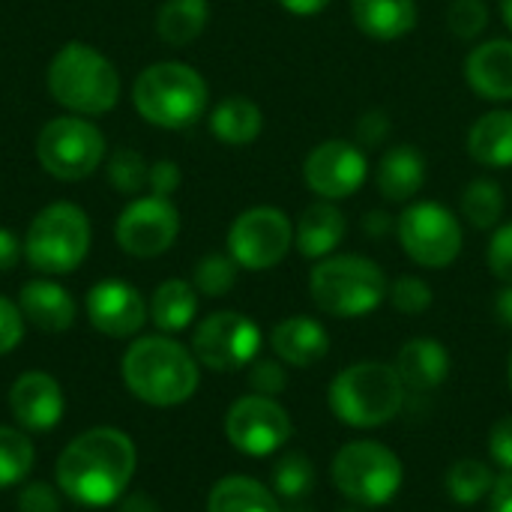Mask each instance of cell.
<instances>
[{
	"label": "cell",
	"instance_id": "cell-1",
	"mask_svg": "<svg viewBox=\"0 0 512 512\" xmlns=\"http://www.w3.org/2000/svg\"><path fill=\"white\" fill-rule=\"evenodd\" d=\"M138 453L126 432L99 426L81 432L54 465L57 489L81 507H111L117 504L132 477Z\"/></svg>",
	"mask_w": 512,
	"mask_h": 512
},
{
	"label": "cell",
	"instance_id": "cell-2",
	"mask_svg": "<svg viewBox=\"0 0 512 512\" xmlns=\"http://www.w3.org/2000/svg\"><path fill=\"white\" fill-rule=\"evenodd\" d=\"M195 354L171 336H141L123 354L126 390L153 408H174L195 396L201 384Z\"/></svg>",
	"mask_w": 512,
	"mask_h": 512
},
{
	"label": "cell",
	"instance_id": "cell-3",
	"mask_svg": "<svg viewBox=\"0 0 512 512\" xmlns=\"http://www.w3.org/2000/svg\"><path fill=\"white\" fill-rule=\"evenodd\" d=\"M48 93L69 114H108L120 99L114 63L87 42H66L48 66Z\"/></svg>",
	"mask_w": 512,
	"mask_h": 512
},
{
	"label": "cell",
	"instance_id": "cell-4",
	"mask_svg": "<svg viewBox=\"0 0 512 512\" xmlns=\"http://www.w3.org/2000/svg\"><path fill=\"white\" fill-rule=\"evenodd\" d=\"M210 93L198 69L180 60L147 66L132 84L135 111L159 129H186L207 111Z\"/></svg>",
	"mask_w": 512,
	"mask_h": 512
},
{
	"label": "cell",
	"instance_id": "cell-5",
	"mask_svg": "<svg viewBox=\"0 0 512 512\" xmlns=\"http://www.w3.org/2000/svg\"><path fill=\"white\" fill-rule=\"evenodd\" d=\"M327 399L339 423L351 429H378L399 417L405 405V384L396 366L363 360L333 378Z\"/></svg>",
	"mask_w": 512,
	"mask_h": 512
},
{
	"label": "cell",
	"instance_id": "cell-6",
	"mask_svg": "<svg viewBox=\"0 0 512 512\" xmlns=\"http://www.w3.org/2000/svg\"><path fill=\"white\" fill-rule=\"evenodd\" d=\"M309 294L312 303L333 318H363L387 300L390 279L372 258L330 255L312 267Z\"/></svg>",
	"mask_w": 512,
	"mask_h": 512
},
{
	"label": "cell",
	"instance_id": "cell-7",
	"mask_svg": "<svg viewBox=\"0 0 512 512\" xmlns=\"http://www.w3.org/2000/svg\"><path fill=\"white\" fill-rule=\"evenodd\" d=\"M90 237L87 213L72 201H54L33 216L24 234V258L36 273L63 276L84 264Z\"/></svg>",
	"mask_w": 512,
	"mask_h": 512
},
{
	"label": "cell",
	"instance_id": "cell-8",
	"mask_svg": "<svg viewBox=\"0 0 512 512\" xmlns=\"http://www.w3.org/2000/svg\"><path fill=\"white\" fill-rule=\"evenodd\" d=\"M330 477L351 504L384 507L399 495L405 468L390 447L378 441H351L336 453Z\"/></svg>",
	"mask_w": 512,
	"mask_h": 512
},
{
	"label": "cell",
	"instance_id": "cell-9",
	"mask_svg": "<svg viewBox=\"0 0 512 512\" xmlns=\"http://www.w3.org/2000/svg\"><path fill=\"white\" fill-rule=\"evenodd\" d=\"M36 159L57 180H84L105 159V135L81 114L54 117L36 135Z\"/></svg>",
	"mask_w": 512,
	"mask_h": 512
},
{
	"label": "cell",
	"instance_id": "cell-10",
	"mask_svg": "<svg viewBox=\"0 0 512 512\" xmlns=\"http://www.w3.org/2000/svg\"><path fill=\"white\" fill-rule=\"evenodd\" d=\"M399 243L405 255L429 270H444L462 255V222L459 216L438 201L411 204L396 222Z\"/></svg>",
	"mask_w": 512,
	"mask_h": 512
},
{
	"label": "cell",
	"instance_id": "cell-11",
	"mask_svg": "<svg viewBox=\"0 0 512 512\" xmlns=\"http://www.w3.org/2000/svg\"><path fill=\"white\" fill-rule=\"evenodd\" d=\"M294 246V222L279 207H249L228 228V255L243 270H270Z\"/></svg>",
	"mask_w": 512,
	"mask_h": 512
},
{
	"label": "cell",
	"instance_id": "cell-12",
	"mask_svg": "<svg viewBox=\"0 0 512 512\" xmlns=\"http://www.w3.org/2000/svg\"><path fill=\"white\" fill-rule=\"evenodd\" d=\"M261 330L240 312H213L192 333V354L204 369L237 372L258 360Z\"/></svg>",
	"mask_w": 512,
	"mask_h": 512
},
{
	"label": "cell",
	"instance_id": "cell-13",
	"mask_svg": "<svg viewBox=\"0 0 512 512\" xmlns=\"http://www.w3.org/2000/svg\"><path fill=\"white\" fill-rule=\"evenodd\" d=\"M294 435L291 414L270 396H243L225 414V438L234 450L252 459L273 456Z\"/></svg>",
	"mask_w": 512,
	"mask_h": 512
},
{
	"label": "cell",
	"instance_id": "cell-14",
	"mask_svg": "<svg viewBox=\"0 0 512 512\" xmlns=\"http://www.w3.org/2000/svg\"><path fill=\"white\" fill-rule=\"evenodd\" d=\"M180 234V213L168 198H135L114 225L117 246L132 258H156L174 246Z\"/></svg>",
	"mask_w": 512,
	"mask_h": 512
},
{
	"label": "cell",
	"instance_id": "cell-15",
	"mask_svg": "<svg viewBox=\"0 0 512 512\" xmlns=\"http://www.w3.org/2000/svg\"><path fill=\"white\" fill-rule=\"evenodd\" d=\"M303 177L306 186L321 198V201H339L351 198L369 177V159L360 144L351 141H324L318 144L306 162H303Z\"/></svg>",
	"mask_w": 512,
	"mask_h": 512
},
{
	"label": "cell",
	"instance_id": "cell-16",
	"mask_svg": "<svg viewBox=\"0 0 512 512\" xmlns=\"http://www.w3.org/2000/svg\"><path fill=\"white\" fill-rule=\"evenodd\" d=\"M84 309H87V318L93 324V330H99L102 336H111V339H129L135 336L150 309H147V300L141 297V291L123 279H102L96 282L90 291H87V300H84Z\"/></svg>",
	"mask_w": 512,
	"mask_h": 512
},
{
	"label": "cell",
	"instance_id": "cell-17",
	"mask_svg": "<svg viewBox=\"0 0 512 512\" xmlns=\"http://www.w3.org/2000/svg\"><path fill=\"white\" fill-rule=\"evenodd\" d=\"M9 411L27 432H51L63 420L66 399L60 384L48 372H24L9 390Z\"/></svg>",
	"mask_w": 512,
	"mask_h": 512
},
{
	"label": "cell",
	"instance_id": "cell-18",
	"mask_svg": "<svg viewBox=\"0 0 512 512\" xmlns=\"http://www.w3.org/2000/svg\"><path fill=\"white\" fill-rule=\"evenodd\" d=\"M465 81L480 99L489 102L512 99V39L480 42L465 57Z\"/></svg>",
	"mask_w": 512,
	"mask_h": 512
},
{
	"label": "cell",
	"instance_id": "cell-19",
	"mask_svg": "<svg viewBox=\"0 0 512 512\" xmlns=\"http://www.w3.org/2000/svg\"><path fill=\"white\" fill-rule=\"evenodd\" d=\"M270 345L282 363L297 366V369H312L315 363H321L327 357L330 333L324 330L321 321H315L309 315H294L273 327Z\"/></svg>",
	"mask_w": 512,
	"mask_h": 512
},
{
	"label": "cell",
	"instance_id": "cell-20",
	"mask_svg": "<svg viewBox=\"0 0 512 512\" xmlns=\"http://www.w3.org/2000/svg\"><path fill=\"white\" fill-rule=\"evenodd\" d=\"M18 309L42 333H66L78 315L72 294L51 279H30L18 294Z\"/></svg>",
	"mask_w": 512,
	"mask_h": 512
},
{
	"label": "cell",
	"instance_id": "cell-21",
	"mask_svg": "<svg viewBox=\"0 0 512 512\" xmlns=\"http://www.w3.org/2000/svg\"><path fill=\"white\" fill-rule=\"evenodd\" d=\"M450 354L438 339H411L396 357V372L405 390L429 393L450 378Z\"/></svg>",
	"mask_w": 512,
	"mask_h": 512
},
{
	"label": "cell",
	"instance_id": "cell-22",
	"mask_svg": "<svg viewBox=\"0 0 512 512\" xmlns=\"http://www.w3.org/2000/svg\"><path fill=\"white\" fill-rule=\"evenodd\" d=\"M345 231H348L345 213L330 201H318L303 210V216L294 228V243L303 258L321 261L339 249V243L345 240Z\"/></svg>",
	"mask_w": 512,
	"mask_h": 512
},
{
	"label": "cell",
	"instance_id": "cell-23",
	"mask_svg": "<svg viewBox=\"0 0 512 512\" xmlns=\"http://www.w3.org/2000/svg\"><path fill=\"white\" fill-rule=\"evenodd\" d=\"M378 189L387 201L393 204H405L411 201L423 183H426V159L417 147H408V144H396L390 147L381 162H378Z\"/></svg>",
	"mask_w": 512,
	"mask_h": 512
},
{
	"label": "cell",
	"instance_id": "cell-24",
	"mask_svg": "<svg viewBox=\"0 0 512 512\" xmlns=\"http://www.w3.org/2000/svg\"><path fill=\"white\" fill-rule=\"evenodd\" d=\"M351 15L360 33L390 42L417 27V0H351Z\"/></svg>",
	"mask_w": 512,
	"mask_h": 512
},
{
	"label": "cell",
	"instance_id": "cell-25",
	"mask_svg": "<svg viewBox=\"0 0 512 512\" xmlns=\"http://www.w3.org/2000/svg\"><path fill=\"white\" fill-rule=\"evenodd\" d=\"M468 153L486 168L512 165V111L498 108L474 120L468 129Z\"/></svg>",
	"mask_w": 512,
	"mask_h": 512
},
{
	"label": "cell",
	"instance_id": "cell-26",
	"mask_svg": "<svg viewBox=\"0 0 512 512\" xmlns=\"http://www.w3.org/2000/svg\"><path fill=\"white\" fill-rule=\"evenodd\" d=\"M261 129H264V114L246 96H228L210 114V132L228 147L252 144L261 135Z\"/></svg>",
	"mask_w": 512,
	"mask_h": 512
},
{
	"label": "cell",
	"instance_id": "cell-27",
	"mask_svg": "<svg viewBox=\"0 0 512 512\" xmlns=\"http://www.w3.org/2000/svg\"><path fill=\"white\" fill-rule=\"evenodd\" d=\"M198 315V291L186 279H165L150 297V321L168 336L186 330Z\"/></svg>",
	"mask_w": 512,
	"mask_h": 512
},
{
	"label": "cell",
	"instance_id": "cell-28",
	"mask_svg": "<svg viewBox=\"0 0 512 512\" xmlns=\"http://www.w3.org/2000/svg\"><path fill=\"white\" fill-rule=\"evenodd\" d=\"M207 512H282L273 489L252 477H225L207 495Z\"/></svg>",
	"mask_w": 512,
	"mask_h": 512
},
{
	"label": "cell",
	"instance_id": "cell-29",
	"mask_svg": "<svg viewBox=\"0 0 512 512\" xmlns=\"http://www.w3.org/2000/svg\"><path fill=\"white\" fill-rule=\"evenodd\" d=\"M207 18H210L207 0H165L156 12V33L168 45L183 48L204 33Z\"/></svg>",
	"mask_w": 512,
	"mask_h": 512
},
{
	"label": "cell",
	"instance_id": "cell-30",
	"mask_svg": "<svg viewBox=\"0 0 512 512\" xmlns=\"http://www.w3.org/2000/svg\"><path fill=\"white\" fill-rule=\"evenodd\" d=\"M504 210H507V198H504V189L495 180L480 177V180L465 186V192H462V216L474 228H480V231L495 228L501 222Z\"/></svg>",
	"mask_w": 512,
	"mask_h": 512
},
{
	"label": "cell",
	"instance_id": "cell-31",
	"mask_svg": "<svg viewBox=\"0 0 512 512\" xmlns=\"http://www.w3.org/2000/svg\"><path fill=\"white\" fill-rule=\"evenodd\" d=\"M447 495L456 501V504H480L483 498L492 495V486H495V477H492V468L480 459H459L450 465L447 471Z\"/></svg>",
	"mask_w": 512,
	"mask_h": 512
},
{
	"label": "cell",
	"instance_id": "cell-32",
	"mask_svg": "<svg viewBox=\"0 0 512 512\" xmlns=\"http://www.w3.org/2000/svg\"><path fill=\"white\" fill-rule=\"evenodd\" d=\"M273 492L282 501H303L315 489V465L306 453H285L273 465Z\"/></svg>",
	"mask_w": 512,
	"mask_h": 512
},
{
	"label": "cell",
	"instance_id": "cell-33",
	"mask_svg": "<svg viewBox=\"0 0 512 512\" xmlns=\"http://www.w3.org/2000/svg\"><path fill=\"white\" fill-rule=\"evenodd\" d=\"M36 450L21 429L0 426V489L18 486L33 468Z\"/></svg>",
	"mask_w": 512,
	"mask_h": 512
},
{
	"label": "cell",
	"instance_id": "cell-34",
	"mask_svg": "<svg viewBox=\"0 0 512 512\" xmlns=\"http://www.w3.org/2000/svg\"><path fill=\"white\" fill-rule=\"evenodd\" d=\"M237 261L231 255H222V252H213V255H204L198 264H195V273H192V285L198 294L204 297H225L234 285H237Z\"/></svg>",
	"mask_w": 512,
	"mask_h": 512
},
{
	"label": "cell",
	"instance_id": "cell-35",
	"mask_svg": "<svg viewBox=\"0 0 512 512\" xmlns=\"http://www.w3.org/2000/svg\"><path fill=\"white\" fill-rule=\"evenodd\" d=\"M147 174L150 165L144 162L141 153L123 147L108 159V183L120 192V195H138L147 186Z\"/></svg>",
	"mask_w": 512,
	"mask_h": 512
},
{
	"label": "cell",
	"instance_id": "cell-36",
	"mask_svg": "<svg viewBox=\"0 0 512 512\" xmlns=\"http://www.w3.org/2000/svg\"><path fill=\"white\" fill-rule=\"evenodd\" d=\"M387 300H390L402 315H423V312L432 306L435 294H432L429 282H423L420 276H399V279L390 285Z\"/></svg>",
	"mask_w": 512,
	"mask_h": 512
},
{
	"label": "cell",
	"instance_id": "cell-37",
	"mask_svg": "<svg viewBox=\"0 0 512 512\" xmlns=\"http://www.w3.org/2000/svg\"><path fill=\"white\" fill-rule=\"evenodd\" d=\"M447 24L459 39H474L489 24V6L483 0H453L447 9Z\"/></svg>",
	"mask_w": 512,
	"mask_h": 512
},
{
	"label": "cell",
	"instance_id": "cell-38",
	"mask_svg": "<svg viewBox=\"0 0 512 512\" xmlns=\"http://www.w3.org/2000/svg\"><path fill=\"white\" fill-rule=\"evenodd\" d=\"M249 387L258 396L276 399L279 393H285L288 375H285L282 363H276V360H252L249 363Z\"/></svg>",
	"mask_w": 512,
	"mask_h": 512
},
{
	"label": "cell",
	"instance_id": "cell-39",
	"mask_svg": "<svg viewBox=\"0 0 512 512\" xmlns=\"http://www.w3.org/2000/svg\"><path fill=\"white\" fill-rule=\"evenodd\" d=\"M486 261H489V270H492L504 285H512V222L501 225V228L492 234Z\"/></svg>",
	"mask_w": 512,
	"mask_h": 512
},
{
	"label": "cell",
	"instance_id": "cell-40",
	"mask_svg": "<svg viewBox=\"0 0 512 512\" xmlns=\"http://www.w3.org/2000/svg\"><path fill=\"white\" fill-rule=\"evenodd\" d=\"M18 512H63L60 489L48 483H27L18 492Z\"/></svg>",
	"mask_w": 512,
	"mask_h": 512
},
{
	"label": "cell",
	"instance_id": "cell-41",
	"mask_svg": "<svg viewBox=\"0 0 512 512\" xmlns=\"http://www.w3.org/2000/svg\"><path fill=\"white\" fill-rule=\"evenodd\" d=\"M21 339H24V315L18 303L0 294V357L15 351Z\"/></svg>",
	"mask_w": 512,
	"mask_h": 512
},
{
	"label": "cell",
	"instance_id": "cell-42",
	"mask_svg": "<svg viewBox=\"0 0 512 512\" xmlns=\"http://www.w3.org/2000/svg\"><path fill=\"white\" fill-rule=\"evenodd\" d=\"M390 117L381 111V108H372V111H366L363 117H360V123H357V144L366 150H372V147H381L387 138H390Z\"/></svg>",
	"mask_w": 512,
	"mask_h": 512
},
{
	"label": "cell",
	"instance_id": "cell-43",
	"mask_svg": "<svg viewBox=\"0 0 512 512\" xmlns=\"http://www.w3.org/2000/svg\"><path fill=\"white\" fill-rule=\"evenodd\" d=\"M180 168L177 162L171 159H159L150 165V174H147V189L156 195V198H171L177 189H180Z\"/></svg>",
	"mask_w": 512,
	"mask_h": 512
},
{
	"label": "cell",
	"instance_id": "cell-44",
	"mask_svg": "<svg viewBox=\"0 0 512 512\" xmlns=\"http://www.w3.org/2000/svg\"><path fill=\"white\" fill-rule=\"evenodd\" d=\"M489 453H492L495 465H501L504 471H512V414L492 426V432H489Z\"/></svg>",
	"mask_w": 512,
	"mask_h": 512
},
{
	"label": "cell",
	"instance_id": "cell-45",
	"mask_svg": "<svg viewBox=\"0 0 512 512\" xmlns=\"http://www.w3.org/2000/svg\"><path fill=\"white\" fill-rule=\"evenodd\" d=\"M21 255H24V243L9 228H0V273L12 270Z\"/></svg>",
	"mask_w": 512,
	"mask_h": 512
},
{
	"label": "cell",
	"instance_id": "cell-46",
	"mask_svg": "<svg viewBox=\"0 0 512 512\" xmlns=\"http://www.w3.org/2000/svg\"><path fill=\"white\" fill-rule=\"evenodd\" d=\"M489 510L492 512H512V471H504L489 495Z\"/></svg>",
	"mask_w": 512,
	"mask_h": 512
},
{
	"label": "cell",
	"instance_id": "cell-47",
	"mask_svg": "<svg viewBox=\"0 0 512 512\" xmlns=\"http://www.w3.org/2000/svg\"><path fill=\"white\" fill-rule=\"evenodd\" d=\"M393 228H396V225H393V219H390L384 210H372V213L363 216V231H366L369 237H387Z\"/></svg>",
	"mask_w": 512,
	"mask_h": 512
},
{
	"label": "cell",
	"instance_id": "cell-48",
	"mask_svg": "<svg viewBox=\"0 0 512 512\" xmlns=\"http://www.w3.org/2000/svg\"><path fill=\"white\" fill-rule=\"evenodd\" d=\"M117 512H159V504L147 495V492H132L120 498Z\"/></svg>",
	"mask_w": 512,
	"mask_h": 512
},
{
	"label": "cell",
	"instance_id": "cell-49",
	"mask_svg": "<svg viewBox=\"0 0 512 512\" xmlns=\"http://www.w3.org/2000/svg\"><path fill=\"white\" fill-rule=\"evenodd\" d=\"M291 15H318L330 6V0H279Z\"/></svg>",
	"mask_w": 512,
	"mask_h": 512
},
{
	"label": "cell",
	"instance_id": "cell-50",
	"mask_svg": "<svg viewBox=\"0 0 512 512\" xmlns=\"http://www.w3.org/2000/svg\"><path fill=\"white\" fill-rule=\"evenodd\" d=\"M495 315H498V321H501L504 327H510L512 330V285L498 291V297H495Z\"/></svg>",
	"mask_w": 512,
	"mask_h": 512
},
{
	"label": "cell",
	"instance_id": "cell-51",
	"mask_svg": "<svg viewBox=\"0 0 512 512\" xmlns=\"http://www.w3.org/2000/svg\"><path fill=\"white\" fill-rule=\"evenodd\" d=\"M501 15H504V24L512 30V0H501Z\"/></svg>",
	"mask_w": 512,
	"mask_h": 512
},
{
	"label": "cell",
	"instance_id": "cell-52",
	"mask_svg": "<svg viewBox=\"0 0 512 512\" xmlns=\"http://www.w3.org/2000/svg\"><path fill=\"white\" fill-rule=\"evenodd\" d=\"M339 512H363V510H360V507L354 504V507H348V510H339Z\"/></svg>",
	"mask_w": 512,
	"mask_h": 512
},
{
	"label": "cell",
	"instance_id": "cell-53",
	"mask_svg": "<svg viewBox=\"0 0 512 512\" xmlns=\"http://www.w3.org/2000/svg\"><path fill=\"white\" fill-rule=\"evenodd\" d=\"M510 390H512V354H510Z\"/></svg>",
	"mask_w": 512,
	"mask_h": 512
}]
</instances>
